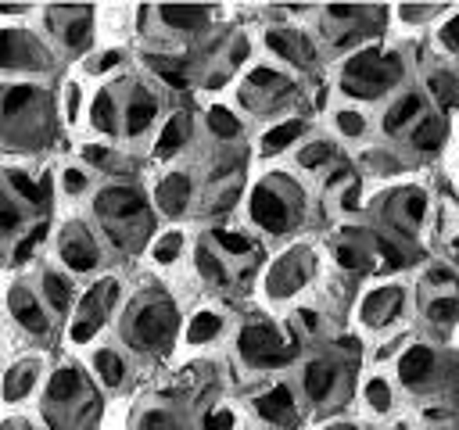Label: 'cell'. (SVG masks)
<instances>
[{
    "label": "cell",
    "instance_id": "obj_1",
    "mask_svg": "<svg viewBox=\"0 0 459 430\" xmlns=\"http://www.w3.org/2000/svg\"><path fill=\"white\" fill-rule=\"evenodd\" d=\"M241 352L255 366H280V362H287L295 355V348H284L280 333L269 330V326H248L241 333Z\"/></svg>",
    "mask_w": 459,
    "mask_h": 430
},
{
    "label": "cell",
    "instance_id": "obj_2",
    "mask_svg": "<svg viewBox=\"0 0 459 430\" xmlns=\"http://www.w3.org/2000/svg\"><path fill=\"white\" fill-rule=\"evenodd\" d=\"M176 326V312L172 305H151L144 312H137V323H133V337L137 344H147V348H154V344H162Z\"/></svg>",
    "mask_w": 459,
    "mask_h": 430
},
{
    "label": "cell",
    "instance_id": "obj_3",
    "mask_svg": "<svg viewBox=\"0 0 459 430\" xmlns=\"http://www.w3.org/2000/svg\"><path fill=\"white\" fill-rule=\"evenodd\" d=\"M251 215H255L258 226H265V230H273V233H280V230L287 226V208H284V201L273 194V190H265V187H258V190L251 194Z\"/></svg>",
    "mask_w": 459,
    "mask_h": 430
},
{
    "label": "cell",
    "instance_id": "obj_4",
    "mask_svg": "<svg viewBox=\"0 0 459 430\" xmlns=\"http://www.w3.org/2000/svg\"><path fill=\"white\" fill-rule=\"evenodd\" d=\"M97 208H101V215H137L144 208V201H140L137 190L119 187V190H105L97 198Z\"/></svg>",
    "mask_w": 459,
    "mask_h": 430
},
{
    "label": "cell",
    "instance_id": "obj_5",
    "mask_svg": "<svg viewBox=\"0 0 459 430\" xmlns=\"http://www.w3.org/2000/svg\"><path fill=\"white\" fill-rule=\"evenodd\" d=\"M187 198H191L187 176H169V180L158 187V205H162V212H169V215H179L183 208H187Z\"/></svg>",
    "mask_w": 459,
    "mask_h": 430
},
{
    "label": "cell",
    "instance_id": "obj_6",
    "mask_svg": "<svg viewBox=\"0 0 459 430\" xmlns=\"http://www.w3.org/2000/svg\"><path fill=\"white\" fill-rule=\"evenodd\" d=\"M431 366H434V355H431V348H409V352L402 355V366H399V373H402V380H406V384H420V380L431 373Z\"/></svg>",
    "mask_w": 459,
    "mask_h": 430
},
{
    "label": "cell",
    "instance_id": "obj_7",
    "mask_svg": "<svg viewBox=\"0 0 459 430\" xmlns=\"http://www.w3.org/2000/svg\"><path fill=\"white\" fill-rule=\"evenodd\" d=\"M11 305H15V316H19V323H22L26 330H33V333H43V330H47V319H43V312L36 308L33 298H26L22 291H15V294H11Z\"/></svg>",
    "mask_w": 459,
    "mask_h": 430
},
{
    "label": "cell",
    "instance_id": "obj_8",
    "mask_svg": "<svg viewBox=\"0 0 459 430\" xmlns=\"http://www.w3.org/2000/svg\"><path fill=\"white\" fill-rule=\"evenodd\" d=\"M255 409H258V416H262V419H273V423H277V419H284V416L291 412V391H287V387L269 391L265 398H258V402H255Z\"/></svg>",
    "mask_w": 459,
    "mask_h": 430
},
{
    "label": "cell",
    "instance_id": "obj_9",
    "mask_svg": "<svg viewBox=\"0 0 459 430\" xmlns=\"http://www.w3.org/2000/svg\"><path fill=\"white\" fill-rule=\"evenodd\" d=\"M61 258H65L72 269H79V273H86V269L97 266V251L90 247V244H79V240H68L65 251H61Z\"/></svg>",
    "mask_w": 459,
    "mask_h": 430
},
{
    "label": "cell",
    "instance_id": "obj_10",
    "mask_svg": "<svg viewBox=\"0 0 459 430\" xmlns=\"http://www.w3.org/2000/svg\"><path fill=\"white\" fill-rule=\"evenodd\" d=\"M330 387H334V370H330L327 362H312V366L305 370V391H309L312 398H327Z\"/></svg>",
    "mask_w": 459,
    "mask_h": 430
},
{
    "label": "cell",
    "instance_id": "obj_11",
    "mask_svg": "<svg viewBox=\"0 0 459 430\" xmlns=\"http://www.w3.org/2000/svg\"><path fill=\"white\" fill-rule=\"evenodd\" d=\"M302 136V122H287V126H277L273 133H265V140H262V151L265 154H277L280 147H287L291 140H298Z\"/></svg>",
    "mask_w": 459,
    "mask_h": 430
},
{
    "label": "cell",
    "instance_id": "obj_12",
    "mask_svg": "<svg viewBox=\"0 0 459 430\" xmlns=\"http://www.w3.org/2000/svg\"><path fill=\"white\" fill-rule=\"evenodd\" d=\"M183 136H187V119H172V122L165 126L162 140H158V158L176 154V151H179V144H183Z\"/></svg>",
    "mask_w": 459,
    "mask_h": 430
},
{
    "label": "cell",
    "instance_id": "obj_13",
    "mask_svg": "<svg viewBox=\"0 0 459 430\" xmlns=\"http://www.w3.org/2000/svg\"><path fill=\"white\" fill-rule=\"evenodd\" d=\"M162 18L169 26H183V29H194L205 22V11L201 8H162Z\"/></svg>",
    "mask_w": 459,
    "mask_h": 430
},
{
    "label": "cell",
    "instance_id": "obj_14",
    "mask_svg": "<svg viewBox=\"0 0 459 430\" xmlns=\"http://www.w3.org/2000/svg\"><path fill=\"white\" fill-rule=\"evenodd\" d=\"M154 119V101L151 97H144V101H133V108H130V122H126V129L137 136V133H144V126Z\"/></svg>",
    "mask_w": 459,
    "mask_h": 430
},
{
    "label": "cell",
    "instance_id": "obj_15",
    "mask_svg": "<svg viewBox=\"0 0 459 430\" xmlns=\"http://www.w3.org/2000/svg\"><path fill=\"white\" fill-rule=\"evenodd\" d=\"M79 391V377H75V370H61V373H54V380H51V398L54 402H65V398H72Z\"/></svg>",
    "mask_w": 459,
    "mask_h": 430
},
{
    "label": "cell",
    "instance_id": "obj_16",
    "mask_svg": "<svg viewBox=\"0 0 459 430\" xmlns=\"http://www.w3.org/2000/svg\"><path fill=\"white\" fill-rule=\"evenodd\" d=\"M219 333V316H212V312H201L194 323H191V330H187V337L194 340V344H201V340H209V337H216Z\"/></svg>",
    "mask_w": 459,
    "mask_h": 430
},
{
    "label": "cell",
    "instance_id": "obj_17",
    "mask_svg": "<svg viewBox=\"0 0 459 430\" xmlns=\"http://www.w3.org/2000/svg\"><path fill=\"white\" fill-rule=\"evenodd\" d=\"M8 180H11V187H15L22 198H29L33 205H43V201H47V183H43V187H36L33 180H26V176H22V172H8Z\"/></svg>",
    "mask_w": 459,
    "mask_h": 430
},
{
    "label": "cell",
    "instance_id": "obj_18",
    "mask_svg": "<svg viewBox=\"0 0 459 430\" xmlns=\"http://www.w3.org/2000/svg\"><path fill=\"white\" fill-rule=\"evenodd\" d=\"M416 112H420V97H406L402 104H395V108H391V115H388L384 129H388V133H395V129H399L406 119H413Z\"/></svg>",
    "mask_w": 459,
    "mask_h": 430
},
{
    "label": "cell",
    "instance_id": "obj_19",
    "mask_svg": "<svg viewBox=\"0 0 459 430\" xmlns=\"http://www.w3.org/2000/svg\"><path fill=\"white\" fill-rule=\"evenodd\" d=\"M209 126H212L219 136H237V129H241V122H237L226 108H212V112H209Z\"/></svg>",
    "mask_w": 459,
    "mask_h": 430
},
{
    "label": "cell",
    "instance_id": "obj_20",
    "mask_svg": "<svg viewBox=\"0 0 459 430\" xmlns=\"http://www.w3.org/2000/svg\"><path fill=\"white\" fill-rule=\"evenodd\" d=\"M97 370H101V377L108 380V384H119L122 380V362H119V355H112V352H97Z\"/></svg>",
    "mask_w": 459,
    "mask_h": 430
},
{
    "label": "cell",
    "instance_id": "obj_21",
    "mask_svg": "<svg viewBox=\"0 0 459 430\" xmlns=\"http://www.w3.org/2000/svg\"><path fill=\"white\" fill-rule=\"evenodd\" d=\"M33 101V86H11L8 97H4V115H15L22 104Z\"/></svg>",
    "mask_w": 459,
    "mask_h": 430
},
{
    "label": "cell",
    "instance_id": "obj_22",
    "mask_svg": "<svg viewBox=\"0 0 459 430\" xmlns=\"http://www.w3.org/2000/svg\"><path fill=\"white\" fill-rule=\"evenodd\" d=\"M47 298L54 301V308H68V284L61 276H47Z\"/></svg>",
    "mask_w": 459,
    "mask_h": 430
},
{
    "label": "cell",
    "instance_id": "obj_23",
    "mask_svg": "<svg viewBox=\"0 0 459 430\" xmlns=\"http://www.w3.org/2000/svg\"><path fill=\"white\" fill-rule=\"evenodd\" d=\"M366 398H370V405L377 412H384L391 405V394H388V384L384 380H370V387H366Z\"/></svg>",
    "mask_w": 459,
    "mask_h": 430
},
{
    "label": "cell",
    "instance_id": "obj_24",
    "mask_svg": "<svg viewBox=\"0 0 459 430\" xmlns=\"http://www.w3.org/2000/svg\"><path fill=\"white\" fill-rule=\"evenodd\" d=\"M94 126L112 129V97L108 94H97V101H94Z\"/></svg>",
    "mask_w": 459,
    "mask_h": 430
},
{
    "label": "cell",
    "instance_id": "obj_25",
    "mask_svg": "<svg viewBox=\"0 0 459 430\" xmlns=\"http://www.w3.org/2000/svg\"><path fill=\"white\" fill-rule=\"evenodd\" d=\"M438 140H441V122H423L416 129V147L431 151V147H438Z\"/></svg>",
    "mask_w": 459,
    "mask_h": 430
},
{
    "label": "cell",
    "instance_id": "obj_26",
    "mask_svg": "<svg viewBox=\"0 0 459 430\" xmlns=\"http://www.w3.org/2000/svg\"><path fill=\"white\" fill-rule=\"evenodd\" d=\"M179 247H183V237H179V233H169V237L154 247V258H158V262H172V258L179 254Z\"/></svg>",
    "mask_w": 459,
    "mask_h": 430
},
{
    "label": "cell",
    "instance_id": "obj_27",
    "mask_svg": "<svg viewBox=\"0 0 459 430\" xmlns=\"http://www.w3.org/2000/svg\"><path fill=\"white\" fill-rule=\"evenodd\" d=\"M216 240H219L226 251H233V254L251 251V240H248V237H237V233H226V230H216Z\"/></svg>",
    "mask_w": 459,
    "mask_h": 430
},
{
    "label": "cell",
    "instance_id": "obj_28",
    "mask_svg": "<svg viewBox=\"0 0 459 430\" xmlns=\"http://www.w3.org/2000/svg\"><path fill=\"white\" fill-rule=\"evenodd\" d=\"M29 387H33V370H26V366H22V370H15V373H11V380H8V398H19V394H22V391H29Z\"/></svg>",
    "mask_w": 459,
    "mask_h": 430
},
{
    "label": "cell",
    "instance_id": "obj_29",
    "mask_svg": "<svg viewBox=\"0 0 459 430\" xmlns=\"http://www.w3.org/2000/svg\"><path fill=\"white\" fill-rule=\"evenodd\" d=\"M459 312V301L455 298H441V301H431V319H438V323H448L452 316Z\"/></svg>",
    "mask_w": 459,
    "mask_h": 430
},
{
    "label": "cell",
    "instance_id": "obj_30",
    "mask_svg": "<svg viewBox=\"0 0 459 430\" xmlns=\"http://www.w3.org/2000/svg\"><path fill=\"white\" fill-rule=\"evenodd\" d=\"M43 237H47V226H43V222H40V226H36V230H33V237H29V240H22V244H19V251H15V262H26V258H29V254H33V247H36V244H40V240H43Z\"/></svg>",
    "mask_w": 459,
    "mask_h": 430
},
{
    "label": "cell",
    "instance_id": "obj_31",
    "mask_svg": "<svg viewBox=\"0 0 459 430\" xmlns=\"http://www.w3.org/2000/svg\"><path fill=\"white\" fill-rule=\"evenodd\" d=\"M337 126H341V133H348V136H359V133H362V119H359L355 112H341V115H337Z\"/></svg>",
    "mask_w": 459,
    "mask_h": 430
},
{
    "label": "cell",
    "instance_id": "obj_32",
    "mask_svg": "<svg viewBox=\"0 0 459 430\" xmlns=\"http://www.w3.org/2000/svg\"><path fill=\"white\" fill-rule=\"evenodd\" d=\"M198 266H201V273L205 276H212V280H223V269H219V262L209 254V251H198Z\"/></svg>",
    "mask_w": 459,
    "mask_h": 430
},
{
    "label": "cell",
    "instance_id": "obj_33",
    "mask_svg": "<svg viewBox=\"0 0 459 430\" xmlns=\"http://www.w3.org/2000/svg\"><path fill=\"white\" fill-rule=\"evenodd\" d=\"M97 326H101V319H83V323H75L72 326V340H90L97 333Z\"/></svg>",
    "mask_w": 459,
    "mask_h": 430
},
{
    "label": "cell",
    "instance_id": "obj_34",
    "mask_svg": "<svg viewBox=\"0 0 459 430\" xmlns=\"http://www.w3.org/2000/svg\"><path fill=\"white\" fill-rule=\"evenodd\" d=\"M0 65H15V36L8 29L0 33Z\"/></svg>",
    "mask_w": 459,
    "mask_h": 430
},
{
    "label": "cell",
    "instance_id": "obj_35",
    "mask_svg": "<svg viewBox=\"0 0 459 430\" xmlns=\"http://www.w3.org/2000/svg\"><path fill=\"white\" fill-rule=\"evenodd\" d=\"M327 158H330V147H327V144H316V147L302 151V165H320V161H327Z\"/></svg>",
    "mask_w": 459,
    "mask_h": 430
},
{
    "label": "cell",
    "instance_id": "obj_36",
    "mask_svg": "<svg viewBox=\"0 0 459 430\" xmlns=\"http://www.w3.org/2000/svg\"><path fill=\"white\" fill-rule=\"evenodd\" d=\"M86 36H90V26H86V22L68 26V43H72V47H83V43H86Z\"/></svg>",
    "mask_w": 459,
    "mask_h": 430
},
{
    "label": "cell",
    "instance_id": "obj_37",
    "mask_svg": "<svg viewBox=\"0 0 459 430\" xmlns=\"http://www.w3.org/2000/svg\"><path fill=\"white\" fill-rule=\"evenodd\" d=\"M230 426H233V416L230 412H212L209 423H205V430H230Z\"/></svg>",
    "mask_w": 459,
    "mask_h": 430
},
{
    "label": "cell",
    "instance_id": "obj_38",
    "mask_svg": "<svg viewBox=\"0 0 459 430\" xmlns=\"http://www.w3.org/2000/svg\"><path fill=\"white\" fill-rule=\"evenodd\" d=\"M441 40H445V47H452V50H459V15L445 26V33H441Z\"/></svg>",
    "mask_w": 459,
    "mask_h": 430
},
{
    "label": "cell",
    "instance_id": "obj_39",
    "mask_svg": "<svg viewBox=\"0 0 459 430\" xmlns=\"http://www.w3.org/2000/svg\"><path fill=\"white\" fill-rule=\"evenodd\" d=\"M144 430H176V426H172L162 412H151V416L144 419Z\"/></svg>",
    "mask_w": 459,
    "mask_h": 430
},
{
    "label": "cell",
    "instance_id": "obj_40",
    "mask_svg": "<svg viewBox=\"0 0 459 430\" xmlns=\"http://www.w3.org/2000/svg\"><path fill=\"white\" fill-rule=\"evenodd\" d=\"M337 262H341L344 269H359V254H355L352 247H337Z\"/></svg>",
    "mask_w": 459,
    "mask_h": 430
},
{
    "label": "cell",
    "instance_id": "obj_41",
    "mask_svg": "<svg viewBox=\"0 0 459 430\" xmlns=\"http://www.w3.org/2000/svg\"><path fill=\"white\" fill-rule=\"evenodd\" d=\"M162 72V79L169 82V86H176V90H187V79H183L179 72H172V68H158Z\"/></svg>",
    "mask_w": 459,
    "mask_h": 430
},
{
    "label": "cell",
    "instance_id": "obj_42",
    "mask_svg": "<svg viewBox=\"0 0 459 430\" xmlns=\"http://www.w3.org/2000/svg\"><path fill=\"white\" fill-rule=\"evenodd\" d=\"M269 47L277 50V54H284V58H291V43H287L280 33H269Z\"/></svg>",
    "mask_w": 459,
    "mask_h": 430
},
{
    "label": "cell",
    "instance_id": "obj_43",
    "mask_svg": "<svg viewBox=\"0 0 459 430\" xmlns=\"http://www.w3.org/2000/svg\"><path fill=\"white\" fill-rule=\"evenodd\" d=\"M83 183H86V180H83V172H75V168H68V172H65V187H68L72 194H79V190H83Z\"/></svg>",
    "mask_w": 459,
    "mask_h": 430
},
{
    "label": "cell",
    "instance_id": "obj_44",
    "mask_svg": "<svg viewBox=\"0 0 459 430\" xmlns=\"http://www.w3.org/2000/svg\"><path fill=\"white\" fill-rule=\"evenodd\" d=\"M251 82H255V86H269V82H277V72H269V68H255V72H251Z\"/></svg>",
    "mask_w": 459,
    "mask_h": 430
},
{
    "label": "cell",
    "instance_id": "obj_45",
    "mask_svg": "<svg viewBox=\"0 0 459 430\" xmlns=\"http://www.w3.org/2000/svg\"><path fill=\"white\" fill-rule=\"evenodd\" d=\"M83 154H86L90 161H97V165H101V161L108 158V151H105V147H83Z\"/></svg>",
    "mask_w": 459,
    "mask_h": 430
},
{
    "label": "cell",
    "instance_id": "obj_46",
    "mask_svg": "<svg viewBox=\"0 0 459 430\" xmlns=\"http://www.w3.org/2000/svg\"><path fill=\"white\" fill-rule=\"evenodd\" d=\"M409 215H413V219H420V215H423V198H420V194H413V198H409Z\"/></svg>",
    "mask_w": 459,
    "mask_h": 430
},
{
    "label": "cell",
    "instance_id": "obj_47",
    "mask_svg": "<svg viewBox=\"0 0 459 430\" xmlns=\"http://www.w3.org/2000/svg\"><path fill=\"white\" fill-rule=\"evenodd\" d=\"M19 226V212L11 205H4V230H15Z\"/></svg>",
    "mask_w": 459,
    "mask_h": 430
},
{
    "label": "cell",
    "instance_id": "obj_48",
    "mask_svg": "<svg viewBox=\"0 0 459 430\" xmlns=\"http://www.w3.org/2000/svg\"><path fill=\"white\" fill-rule=\"evenodd\" d=\"M330 15H334V18H352V15H355V8H344V4H334V8H330Z\"/></svg>",
    "mask_w": 459,
    "mask_h": 430
},
{
    "label": "cell",
    "instance_id": "obj_49",
    "mask_svg": "<svg viewBox=\"0 0 459 430\" xmlns=\"http://www.w3.org/2000/svg\"><path fill=\"white\" fill-rule=\"evenodd\" d=\"M75 104H79V94H75V86L68 90V115H75Z\"/></svg>",
    "mask_w": 459,
    "mask_h": 430
},
{
    "label": "cell",
    "instance_id": "obj_50",
    "mask_svg": "<svg viewBox=\"0 0 459 430\" xmlns=\"http://www.w3.org/2000/svg\"><path fill=\"white\" fill-rule=\"evenodd\" d=\"M344 205H348V208H359V190H355V187L348 190V198H344Z\"/></svg>",
    "mask_w": 459,
    "mask_h": 430
},
{
    "label": "cell",
    "instance_id": "obj_51",
    "mask_svg": "<svg viewBox=\"0 0 459 430\" xmlns=\"http://www.w3.org/2000/svg\"><path fill=\"white\" fill-rule=\"evenodd\" d=\"M330 430H352V426H330Z\"/></svg>",
    "mask_w": 459,
    "mask_h": 430
},
{
    "label": "cell",
    "instance_id": "obj_52",
    "mask_svg": "<svg viewBox=\"0 0 459 430\" xmlns=\"http://www.w3.org/2000/svg\"><path fill=\"white\" fill-rule=\"evenodd\" d=\"M455 251H459V240H455Z\"/></svg>",
    "mask_w": 459,
    "mask_h": 430
}]
</instances>
